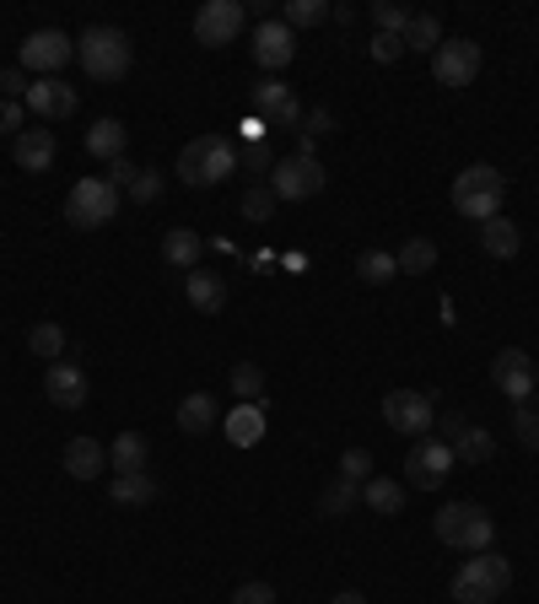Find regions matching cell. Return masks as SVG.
I'll use <instances>...</instances> for the list:
<instances>
[{"mask_svg":"<svg viewBox=\"0 0 539 604\" xmlns=\"http://www.w3.org/2000/svg\"><path fill=\"white\" fill-rule=\"evenodd\" d=\"M232 167H238V146H232L227 135H195V141H184V152H178V178H184L189 190H216V184H227Z\"/></svg>","mask_w":539,"mask_h":604,"instance_id":"obj_1","label":"cell"},{"mask_svg":"<svg viewBox=\"0 0 539 604\" xmlns=\"http://www.w3.org/2000/svg\"><path fill=\"white\" fill-rule=\"evenodd\" d=\"M432 534H437L443 545H454V551L480 556V551L497 545V519H491L480 502H448V508L432 519Z\"/></svg>","mask_w":539,"mask_h":604,"instance_id":"obj_2","label":"cell"},{"mask_svg":"<svg viewBox=\"0 0 539 604\" xmlns=\"http://www.w3.org/2000/svg\"><path fill=\"white\" fill-rule=\"evenodd\" d=\"M507 588H512V562L497 556V551H480L475 562L458 566L454 583H448L454 604H497Z\"/></svg>","mask_w":539,"mask_h":604,"instance_id":"obj_3","label":"cell"},{"mask_svg":"<svg viewBox=\"0 0 539 604\" xmlns=\"http://www.w3.org/2000/svg\"><path fill=\"white\" fill-rule=\"evenodd\" d=\"M501 201H507V178H501L491 162H475V167H464L454 178V211L469 216L475 227L501 216Z\"/></svg>","mask_w":539,"mask_h":604,"instance_id":"obj_4","label":"cell"},{"mask_svg":"<svg viewBox=\"0 0 539 604\" xmlns=\"http://www.w3.org/2000/svg\"><path fill=\"white\" fill-rule=\"evenodd\" d=\"M76 60H82L86 76L120 81V76H129V65H135V49H129L125 28H86L82 39H76Z\"/></svg>","mask_w":539,"mask_h":604,"instance_id":"obj_5","label":"cell"},{"mask_svg":"<svg viewBox=\"0 0 539 604\" xmlns=\"http://www.w3.org/2000/svg\"><path fill=\"white\" fill-rule=\"evenodd\" d=\"M120 216V190L108 184V178H82L76 190H71V201H65V222L76 227V233H97V227H108Z\"/></svg>","mask_w":539,"mask_h":604,"instance_id":"obj_6","label":"cell"},{"mask_svg":"<svg viewBox=\"0 0 539 604\" xmlns=\"http://www.w3.org/2000/svg\"><path fill=\"white\" fill-rule=\"evenodd\" d=\"M324 184H330L324 162L302 157V152H291V157H281L276 167H270V190H276V201H313Z\"/></svg>","mask_w":539,"mask_h":604,"instance_id":"obj_7","label":"cell"},{"mask_svg":"<svg viewBox=\"0 0 539 604\" xmlns=\"http://www.w3.org/2000/svg\"><path fill=\"white\" fill-rule=\"evenodd\" d=\"M17 60H22V71H39V76H60L71 60H76V39H65L60 28H39V33H28L22 49H17Z\"/></svg>","mask_w":539,"mask_h":604,"instance_id":"obj_8","label":"cell"},{"mask_svg":"<svg viewBox=\"0 0 539 604\" xmlns=\"http://www.w3.org/2000/svg\"><path fill=\"white\" fill-rule=\"evenodd\" d=\"M383 421L394 432H405V438H426L432 421H437V405H432V395H421V389H388L383 395Z\"/></svg>","mask_w":539,"mask_h":604,"instance_id":"obj_9","label":"cell"},{"mask_svg":"<svg viewBox=\"0 0 539 604\" xmlns=\"http://www.w3.org/2000/svg\"><path fill=\"white\" fill-rule=\"evenodd\" d=\"M243 22H249L243 0H206V6L195 11V43H206V49H227V43L243 33Z\"/></svg>","mask_w":539,"mask_h":604,"instance_id":"obj_10","label":"cell"},{"mask_svg":"<svg viewBox=\"0 0 539 604\" xmlns=\"http://www.w3.org/2000/svg\"><path fill=\"white\" fill-rule=\"evenodd\" d=\"M454 443H443V438H415L411 459H405V475H411L415 491H437V485L454 475Z\"/></svg>","mask_w":539,"mask_h":604,"instance_id":"obj_11","label":"cell"},{"mask_svg":"<svg viewBox=\"0 0 539 604\" xmlns=\"http://www.w3.org/2000/svg\"><path fill=\"white\" fill-rule=\"evenodd\" d=\"M491 389H501L512 405H529V395L539 389V367L529 351H518V346H507L491 357Z\"/></svg>","mask_w":539,"mask_h":604,"instance_id":"obj_12","label":"cell"},{"mask_svg":"<svg viewBox=\"0 0 539 604\" xmlns=\"http://www.w3.org/2000/svg\"><path fill=\"white\" fill-rule=\"evenodd\" d=\"M480 43L475 39H443V49L432 54V76H437V86H448V92H458V86H469V81L480 76Z\"/></svg>","mask_w":539,"mask_h":604,"instance_id":"obj_13","label":"cell"},{"mask_svg":"<svg viewBox=\"0 0 539 604\" xmlns=\"http://www.w3.org/2000/svg\"><path fill=\"white\" fill-rule=\"evenodd\" d=\"M291 54H297V33H291L281 17H265L253 28V65L259 71H287Z\"/></svg>","mask_w":539,"mask_h":604,"instance_id":"obj_14","label":"cell"},{"mask_svg":"<svg viewBox=\"0 0 539 604\" xmlns=\"http://www.w3.org/2000/svg\"><path fill=\"white\" fill-rule=\"evenodd\" d=\"M39 120H71L76 114V86H65L60 76H39L28 86V98H22Z\"/></svg>","mask_w":539,"mask_h":604,"instance_id":"obj_15","label":"cell"},{"mask_svg":"<svg viewBox=\"0 0 539 604\" xmlns=\"http://www.w3.org/2000/svg\"><path fill=\"white\" fill-rule=\"evenodd\" d=\"M86 372L76 362H54L49 372H43V395H49V405H60V410H82L86 405Z\"/></svg>","mask_w":539,"mask_h":604,"instance_id":"obj_16","label":"cell"},{"mask_svg":"<svg viewBox=\"0 0 539 604\" xmlns=\"http://www.w3.org/2000/svg\"><path fill=\"white\" fill-rule=\"evenodd\" d=\"M184 303H189L195 314H206V319L227 314V276H216V270H189V276H184Z\"/></svg>","mask_w":539,"mask_h":604,"instance_id":"obj_17","label":"cell"},{"mask_svg":"<svg viewBox=\"0 0 539 604\" xmlns=\"http://www.w3.org/2000/svg\"><path fill=\"white\" fill-rule=\"evenodd\" d=\"M54 152H60L54 130H22V135L11 141V157H17L22 173H49V167H54Z\"/></svg>","mask_w":539,"mask_h":604,"instance_id":"obj_18","label":"cell"},{"mask_svg":"<svg viewBox=\"0 0 539 604\" xmlns=\"http://www.w3.org/2000/svg\"><path fill=\"white\" fill-rule=\"evenodd\" d=\"M216 421H221L216 395H206V389L184 395V405H178V432H184V438H206V432H216Z\"/></svg>","mask_w":539,"mask_h":604,"instance_id":"obj_19","label":"cell"},{"mask_svg":"<svg viewBox=\"0 0 539 604\" xmlns=\"http://www.w3.org/2000/svg\"><path fill=\"white\" fill-rule=\"evenodd\" d=\"M103 470H108V448L97 438H71L65 443V475L71 481H97Z\"/></svg>","mask_w":539,"mask_h":604,"instance_id":"obj_20","label":"cell"},{"mask_svg":"<svg viewBox=\"0 0 539 604\" xmlns=\"http://www.w3.org/2000/svg\"><path fill=\"white\" fill-rule=\"evenodd\" d=\"M480 248H486V259H518V248H524L518 222H512V216H491V222H480Z\"/></svg>","mask_w":539,"mask_h":604,"instance_id":"obj_21","label":"cell"},{"mask_svg":"<svg viewBox=\"0 0 539 604\" xmlns=\"http://www.w3.org/2000/svg\"><path fill=\"white\" fill-rule=\"evenodd\" d=\"M200 254H206V238H200L195 227H173V233L163 238V259L173 265V270H184V276L200 270Z\"/></svg>","mask_w":539,"mask_h":604,"instance_id":"obj_22","label":"cell"},{"mask_svg":"<svg viewBox=\"0 0 539 604\" xmlns=\"http://www.w3.org/2000/svg\"><path fill=\"white\" fill-rule=\"evenodd\" d=\"M125 146H129V130L120 120H97L92 130H86V152L97 162H120L125 157Z\"/></svg>","mask_w":539,"mask_h":604,"instance_id":"obj_23","label":"cell"},{"mask_svg":"<svg viewBox=\"0 0 539 604\" xmlns=\"http://www.w3.org/2000/svg\"><path fill=\"white\" fill-rule=\"evenodd\" d=\"M146 459H152L146 432H120V438H114V448H108V464H114V475H135V470H146Z\"/></svg>","mask_w":539,"mask_h":604,"instance_id":"obj_24","label":"cell"},{"mask_svg":"<svg viewBox=\"0 0 539 604\" xmlns=\"http://www.w3.org/2000/svg\"><path fill=\"white\" fill-rule=\"evenodd\" d=\"M362 502L373 508L377 519H400V513H405V485L388 481V475H377V481L362 485Z\"/></svg>","mask_w":539,"mask_h":604,"instance_id":"obj_25","label":"cell"},{"mask_svg":"<svg viewBox=\"0 0 539 604\" xmlns=\"http://www.w3.org/2000/svg\"><path fill=\"white\" fill-rule=\"evenodd\" d=\"M108 496H114L120 508H141V502L157 496V481H152L146 470H135V475H114V481H108Z\"/></svg>","mask_w":539,"mask_h":604,"instance_id":"obj_26","label":"cell"},{"mask_svg":"<svg viewBox=\"0 0 539 604\" xmlns=\"http://www.w3.org/2000/svg\"><path fill=\"white\" fill-rule=\"evenodd\" d=\"M259 438H265V410H259V405H243V410L227 416V443L253 448Z\"/></svg>","mask_w":539,"mask_h":604,"instance_id":"obj_27","label":"cell"},{"mask_svg":"<svg viewBox=\"0 0 539 604\" xmlns=\"http://www.w3.org/2000/svg\"><path fill=\"white\" fill-rule=\"evenodd\" d=\"M491 453H497V438H491L486 427H464V432L454 438V459H458V464H486Z\"/></svg>","mask_w":539,"mask_h":604,"instance_id":"obj_28","label":"cell"},{"mask_svg":"<svg viewBox=\"0 0 539 604\" xmlns=\"http://www.w3.org/2000/svg\"><path fill=\"white\" fill-rule=\"evenodd\" d=\"M405 49H415V54H437L443 49V22L437 17H426V11H415L411 17V28H405Z\"/></svg>","mask_w":539,"mask_h":604,"instance_id":"obj_29","label":"cell"},{"mask_svg":"<svg viewBox=\"0 0 539 604\" xmlns=\"http://www.w3.org/2000/svg\"><path fill=\"white\" fill-rule=\"evenodd\" d=\"M394 276H400V265H394L388 248H362V254H356V281L383 286V281H394Z\"/></svg>","mask_w":539,"mask_h":604,"instance_id":"obj_30","label":"cell"},{"mask_svg":"<svg viewBox=\"0 0 539 604\" xmlns=\"http://www.w3.org/2000/svg\"><path fill=\"white\" fill-rule=\"evenodd\" d=\"M394 265H400V276H426V270L437 265V243H432V238H411L400 254H394Z\"/></svg>","mask_w":539,"mask_h":604,"instance_id":"obj_31","label":"cell"},{"mask_svg":"<svg viewBox=\"0 0 539 604\" xmlns=\"http://www.w3.org/2000/svg\"><path fill=\"white\" fill-rule=\"evenodd\" d=\"M28 351H33V357H43V362L54 367L60 362V357H65V329H60V324H33V335H28Z\"/></svg>","mask_w":539,"mask_h":604,"instance_id":"obj_32","label":"cell"},{"mask_svg":"<svg viewBox=\"0 0 539 604\" xmlns=\"http://www.w3.org/2000/svg\"><path fill=\"white\" fill-rule=\"evenodd\" d=\"M351 508H356V481L334 475V481L324 485V496H319V513H324V519H345Z\"/></svg>","mask_w":539,"mask_h":604,"instance_id":"obj_33","label":"cell"},{"mask_svg":"<svg viewBox=\"0 0 539 604\" xmlns=\"http://www.w3.org/2000/svg\"><path fill=\"white\" fill-rule=\"evenodd\" d=\"M276 190H270V184H249V190H243V201H238V211H243V222H270V216H276Z\"/></svg>","mask_w":539,"mask_h":604,"instance_id":"obj_34","label":"cell"},{"mask_svg":"<svg viewBox=\"0 0 539 604\" xmlns=\"http://www.w3.org/2000/svg\"><path fill=\"white\" fill-rule=\"evenodd\" d=\"M411 6H400V0H373V22L377 33H394V39H405V28H411Z\"/></svg>","mask_w":539,"mask_h":604,"instance_id":"obj_35","label":"cell"},{"mask_svg":"<svg viewBox=\"0 0 539 604\" xmlns=\"http://www.w3.org/2000/svg\"><path fill=\"white\" fill-rule=\"evenodd\" d=\"M324 17H330V0H287V11H281L287 28H319Z\"/></svg>","mask_w":539,"mask_h":604,"instance_id":"obj_36","label":"cell"},{"mask_svg":"<svg viewBox=\"0 0 539 604\" xmlns=\"http://www.w3.org/2000/svg\"><path fill=\"white\" fill-rule=\"evenodd\" d=\"M227 383H232V395H238L243 405H259V395H265V372H259L253 362H238Z\"/></svg>","mask_w":539,"mask_h":604,"instance_id":"obj_37","label":"cell"},{"mask_svg":"<svg viewBox=\"0 0 539 604\" xmlns=\"http://www.w3.org/2000/svg\"><path fill=\"white\" fill-rule=\"evenodd\" d=\"M330 130H334L330 109H308L302 124H297V135H302V146H297V152H302V157H313V141H319V135H330Z\"/></svg>","mask_w":539,"mask_h":604,"instance_id":"obj_38","label":"cell"},{"mask_svg":"<svg viewBox=\"0 0 539 604\" xmlns=\"http://www.w3.org/2000/svg\"><path fill=\"white\" fill-rule=\"evenodd\" d=\"M512 438H518V448H529V453H535V448H539V410L512 405Z\"/></svg>","mask_w":539,"mask_h":604,"instance_id":"obj_39","label":"cell"},{"mask_svg":"<svg viewBox=\"0 0 539 604\" xmlns=\"http://www.w3.org/2000/svg\"><path fill=\"white\" fill-rule=\"evenodd\" d=\"M163 173H157V167H141V178H135V184H129V201L135 205H152V201H163Z\"/></svg>","mask_w":539,"mask_h":604,"instance_id":"obj_40","label":"cell"},{"mask_svg":"<svg viewBox=\"0 0 539 604\" xmlns=\"http://www.w3.org/2000/svg\"><path fill=\"white\" fill-rule=\"evenodd\" d=\"M340 475H345V481H367V475H373V453H367V448H345V453H340Z\"/></svg>","mask_w":539,"mask_h":604,"instance_id":"obj_41","label":"cell"},{"mask_svg":"<svg viewBox=\"0 0 539 604\" xmlns=\"http://www.w3.org/2000/svg\"><path fill=\"white\" fill-rule=\"evenodd\" d=\"M0 135H11V141L22 135V103L17 98H0Z\"/></svg>","mask_w":539,"mask_h":604,"instance_id":"obj_42","label":"cell"},{"mask_svg":"<svg viewBox=\"0 0 539 604\" xmlns=\"http://www.w3.org/2000/svg\"><path fill=\"white\" fill-rule=\"evenodd\" d=\"M400 49H405V39L377 33V39H373V60H377V65H394V60H400Z\"/></svg>","mask_w":539,"mask_h":604,"instance_id":"obj_43","label":"cell"},{"mask_svg":"<svg viewBox=\"0 0 539 604\" xmlns=\"http://www.w3.org/2000/svg\"><path fill=\"white\" fill-rule=\"evenodd\" d=\"M232 604H276V588H270V583H243V588L232 594Z\"/></svg>","mask_w":539,"mask_h":604,"instance_id":"obj_44","label":"cell"},{"mask_svg":"<svg viewBox=\"0 0 539 604\" xmlns=\"http://www.w3.org/2000/svg\"><path fill=\"white\" fill-rule=\"evenodd\" d=\"M135 178H141V167H135V162H129V157H120V162H114V167H108V184H114L120 195H125V190H129V184H135Z\"/></svg>","mask_w":539,"mask_h":604,"instance_id":"obj_45","label":"cell"},{"mask_svg":"<svg viewBox=\"0 0 539 604\" xmlns=\"http://www.w3.org/2000/svg\"><path fill=\"white\" fill-rule=\"evenodd\" d=\"M28 86H33V81L22 76V65H17V71H0V92H6V98H28Z\"/></svg>","mask_w":539,"mask_h":604,"instance_id":"obj_46","label":"cell"},{"mask_svg":"<svg viewBox=\"0 0 539 604\" xmlns=\"http://www.w3.org/2000/svg\"><path fill=\"white\" fill-rule=\"evenodd\" d=\"M464 427H469V421H464L458 410H443V443H454V438L464 432Z\"/></svg>","mask_w":539,"mask_h":604,"instance_id":"obj_47","label":"cell"},{"mask_svg":"<svg viewBox=\"0 0 539 604\" xmlns=\"http://www.w3.org/2000/svg\"><path fill=\"white\" fill-rule=\"evenodd\" d=\"M270 265H276V254H270V248H259V254H249V270H253V276H265Z\"/></svg>","mask_w":539,"mask_h":604,"instance_id":"obj_48","label":"cell"},{"mask_svg":"<svg viewBox=\"0 0 539 604\" xmlns=\"http://www.w3.org/2000/svg\"><path fill=\"white\" fill-rule=\"evenodd\" d=\"M243 162H249V167H265V146H259V141H253L249 152H243Z\"/></svg>","mask_w":539,"mask_h":604,"instance_id":"obj_49","label":"cell"},{"mask_svg":"<svg viewBox=\"0 0 539 604\" xmlns=\"http://www.w3.org/2000/svg\"><path fill=\"white\" fill-rule=\"evenodd\" d=\"M330 604H367V600H362V594H356V588H345V594H334Z\"/></svg>","mask_w":539,"mask_h":604,"instance_id":"obj_50","label":"cell"}]
</instances>
